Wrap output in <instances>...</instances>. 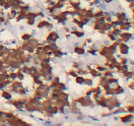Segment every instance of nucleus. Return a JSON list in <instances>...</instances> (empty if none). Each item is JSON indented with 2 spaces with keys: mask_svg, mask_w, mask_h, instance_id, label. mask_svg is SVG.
<instances>
[{
  "mask_svg": "<svg viewBox=\"0 0 134 126\" xmlns=\"http://www.w3.org/2000/svg\"><path fill=\"white\" fill-rule=\"evenodd\" d=\"M0 96H2L4 100H6V101H10V100H12V97H13L12 93H10L7 89L2 90V91H1V93H0Z\"/></svg>",
  "mask_w": 134,
  "mask_h": 126,
  "instance_id": "nucleus-1",
  "label": "nucleus"
},
{
  "mask_svg": "<svg viewBox=\"0 0 134 126\" xmlns=\"http://www.w3.org/2000/svg\"><path fill=\"white\" fill-rule=\"evenodd\" d=\"M16 73H17V80H20V81H23L24 79H25V73H23L22 71H20V70H18V71H16Z\"/></svg>",
  "mask_w": 134,
  "mask_h": 126,
  "instance_id": "nucleus-3",
  "label": "nucleus"
},
{
  "mask_svg": "<svg viewBox=\"0 0 134 126\" xmlns=\"http://www.w3.org/2000/svg\"><path fill=\"white\" fill-rule=\"evenodd\" d=\"M31 38H32V36H31V34L29 33H23L22 36H21V39H22L23 41H29Z\"/></svg>",
  "mask_w": 134,
  "mask_h": 126,
  "instance_id": "nucleus-2",
  "label": "nucleus"
}]
</instances>
